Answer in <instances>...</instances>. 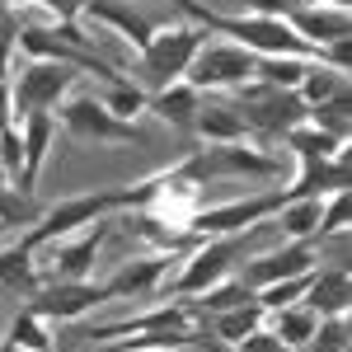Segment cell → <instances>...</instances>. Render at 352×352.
I'll list each match as a JSON object with an SVG mask.
<instances>
[{
	"instance_id": "9",
	"label": "cell",
	"mask_w": 352,
	"mask_h": 352,
	"mask_svg": "<svg viewBox=\"0 0 352 352\" xmlns=\"http://www.w3.org/2000/svg\"><path fill=\"white\" fill-rule=\"evenodd\" d=\"M113 221H94V226H85L80 235H66V240H52L43 244L47 249V268H43V282H85L94 263H99V249L109 240Z\"/></svg>"
},
{
	"instance_id": "2",
	"label": "cell",
	"mask_w": 352,
	"mask_h": 352,
	"mask_svg": "<svg viewBox=\"0 0 352 352\" xmlns=\"http://www.w3.org/2000/svg\"><path fill=\"white\" fill-rule=\"evenodd\" d=\"M207 43V28L202 24H164L155 28L141 47H136V76L132 80L151 94V89H164V85L184 80L192 66L197 47Z\"/></svg>"
},
{
	"instance_id": "28",
	"label": "cell",
	"mask_w": 352,
	"mask_h": 352,
	"mask_svg": "<svg viewBox=\"0 0 352 352\" xmlns=\"http://www.w3.org/2000/svg\"><path fill=\"white\" fill-rule=\"evenodd\" d=\"M0 287H10V292H33L38 287V277H33V249L24 240L0 249Z\"/></svg>"
},
{
	"instance_id": "44",
	"label": "cell",
	"mask_w": 352,
	"mask_h": 352,
	"mask_svg": "<svg viewBox=\"0 0 352 352\" xmlns=\"http://www.w3.org/2000/svg\"><path fill=\"white\" fill-rule=\"evenodd\" d=\"M0 352H28V348H14V343H0Z\"/></svg>"
},
{
	"instance_id": "12",
	"label": "cell",
	"mask_w": 352,
	"mask_h": 352,
	"mask_svg": "<svg viewBox=\"0 0 352 352\" xmlns=\"http://www.w3.org/2000/svg\"><path fill=\"white\" fill-rule=\"evenodd\" d=\"M287 28L296 33L300 43L310 47V52H320V47H329V43H348V33H352V14H348V5H296L292 14H287Z\"/></svg>"
},
{
	"instance_id": "15",
	"label": "cell",
	"mask_w": 352,
	"mask_h": 352,
	"mask_svg": "<svg viewBox=\"0 0 352 352\" xmlns=\"http://www.w3.org/2000/svg\"><path fill=\"white\" fill-rule=\"evenodd\" d=\"M14 127H19V141H24V164H19V174H14V188L24 192V197H33V184H38V174H43V164H47V151H52L56 118L52 113H28Z\"/></svg>"
},
{
	"instance_id": "27",
	"label": "cell",
	"mask_w": 352,
	"mask_h": 352,
	"mask_svg": "<svg viewBox=\"0 0 352 352\" xmlns=\"http://www.w3.org/2000/svg\"><path fill=\"white\" fill-rule=\"evenodd\" d=\"M310 61H315V56H258L254 80H263L268 89H292V94H296V85H300V76L310 71Z\"/></svg>"
},
{
	"instance_id": "20",
	"label": "cell",
	"mask_w": 352,
	"mask_h": 352,
	"mask_svg": "<svg viewBox=\"0 0 352 352\" xmlns=\"http://www.w3.org/2000/svg\"><path fill=\"white\" fill-rule=\"evenodd\" d=\"M146 109L155 113L160 122L188 127L192 113L202 109V89H192L188 80H174V85H164V89H151V94H146Z\"/></svg>"
},
{
	"instance_id": "38",
	"label": "cell",
	"mask_w": 352,
	"mask_h": 352,
	"mask_svg": "<svg viewBox=\"0 0 352 352\" xmlns=\"http://www.w3.org/2000/svg\"><path fill=\"white\" fill-rule=\"evenodd\" d=\"M235 352H292V348H282L277 338H272V329H254V333H244L240 343H235Z\"/></svg>"
},
{
	"instance_id": "10",
	"label": "cell",
	"mask_w": 352,
	"mask_h": 352,
	"mask_svg": "<svg viewBox=\"0 0 352 352\" xmlns=\"http://www.w3.org/2000/svg\"><path fill=\"white\" fill-rule=\"evenodd\" d=\"M109 300L104 292V282H43V287H33L28 292V310L33 315H43V320H61V324H71V320H80L89 310H99Z\"/></svg>"
},
{
	"instance_id": "23",
	"label": "cell",
	"mask_w": 352,
	"mask_h": 352,
	"mask_svg": "<svg viewBox=\"0 0 352 352\" xmlns=\"http://www.w3.org/2000/svg\"><path fill=\"white\" fill-rule=\"evenodd\" d=\"M338 94H348V71H333V66L310 61V71H305L300 85H296V99L305 104V109H320V104L338 99Z\"/></svg>"
},
{
	"instance_id": "1",
	"label": "cell",
	"mask_w": 352,
	"mask_h": 352,
	"mask_svg": "<svg viewBox=\"0 0 352 352\" xmlns=\"http://www.w3.org/2000/svg\"><path fill=\"white\" fill-rule=\"evenodd\" d=\"M14 52H24L28 61H61V66H76L85 76H109V80H118V66H113L109 56H99V43H94V33L80 19L76 24H47V28L19 24Z\"/></svg>"
},
{
	"instance_id": "3",
	"label": "cell",
	"mask_w": 352,
	"mask_h": 352,
	"mask_svg": "<svg viewBox=\"0 0 352 352\" xmlns=\"http://www.w3.org/2000/svg\"><path fill=\"white\" fill-rule=\"evenodd\" d=\"M287 197L277 192H254V197H235V202H212V207H197L188 221H184V235L192 240H212V235H249L258 226H272L277 207Z\"/></svg>"
},
{
	"instance_id": "22",
	"label": "cell",
	"mask_w": 352,
	"mask_h": 352,
	"mask_svg": "<svg viewBox=\"0 0 352 352\" xmlns=\"http://www.w3.org/2000/svg\"><path fill=\"white\" fill-rule=\"evenodd\" d=\"M320 202H324V197H287V202L277 207L272 226H282L287 240H310L315 244V235H320Z\"/></svg>"
},
{
	"instance_id": "31",
	"label": "cell",
	"mask_w": 352,
	"mask_h": 352,
	"mask_svg": "<svg viewBox=\"0 0 352 352\" xmlns=\"http://www.w3.org/2000/svg\"><path fill=\"white\" fill-rule=\"evenodd\" d=\"M310 277H315V272H300V277H287V282H272V287H258V292H254V300L263 305V315H272V310H282V305H296V300L305 296V287H310Z\"/></svg>"
},
{
	"instance_id": "41",
	"label": "cell",
	"mask_w": 352,
	"mask_h": 352,
	"mask_svg": "<svg viewBox=\"0 0 352 352\" xmlns=\"http://www.w3.org/2000/svg\"><path fill=\"white\" fill-rule=\"evenodd\" d=\"M14 94H10V80H0V127H14Z\"/></svg>"
},
{
	"instance_id": "48",
	"label": "cell",
	"mask_w": 352,
	"mask_h": 352,
	"mask_svg": "<svg viewBox=\"0 0 352 352\" xmlns=\"http://www.w3.org/2000/svg\"><path fill=\"white\" fill-rule=\"evenodd\" d=\"M0 235H5V226H0Z\"/></svg>"
},
{
	"instance_id": "21",
	"label": "cell",
	"mask_w": 352,
	"mask_h": 352,
	"mask_svg": "<svg viewBox=\"0 0 352 352\" xmlns=\"http://www.w3.org/2000/svg\"><path fill=\"white\" fill-rule=\"evenodd\" d=\"M315 329H320V315L305 305V300H296V305H282V310H272V338L282 343V348H305L310 338H315Z\"/></svg>"
},
{
	"instance_id": "35",
	"label": "cell",
	"mask_w": 352,
	"mask_h": 352,
	"mask_svg": "<svg viewBox=\"0 0 352 352\" xmlns=\"http://www.w3.org/2000/svg\"><path fill=\"white\" fill-rule=\"evenodd\" d=\"M343 230H348V188L329 192V202H320V235H315V240H324V235H343Z\"/></svg>"
},
{
	"instance_id": "24",
	"label": "cell",
	"mask_w": 352,
	"mask_h": 352,
	"mask_svg": "<svg viewBox=\"0 0 352 352\" xmlns=\"http://www.w3.org/2000/svg\"><path fill=\"white\" fill-rule=\"evenodd\" d=\"M282 141H287V151H296V160H324V155H333V151H343V146H348V141H333L324 127H315L310 118H300Z\"/></svg>"
},
{
	"instance_id": "37",
	"label": "cell",
	"mask_w": 352,
	"mask_h": 352,
	"mask_svg": "<svg viewBox=\"0 0 352 352\" xmlns=\"http://www.w3.org/2000/svg\"><path fill=\"white\" fill-rule=\"evenodd\" d=\"M305 0H244V14H263V19H287Z\"/></svg>"
},
{
	"instance_id": "30",
	"label": "cell",
	"mask_w": 352,
	"mask_h": 352,
	"mask_svg": "<svg viewBox=\"0 0 352 352\" xmlns=\"http://www.w3.org/2000/svg\"><path fill=\"white\" fill-rule=\"evenodd\" d=\"M99 99H104V109H109L113 118H127V122H132L136 113H146V89L136 80H122V76L109 80V89H104Z\"/></svg>"
},
{
	"instance_id": "14",
	"label": "cell",
	"mask_w": 352,
	"mask_h": 352,
	"mask_svg": "<svg viewBox=\"0 0 352 352\" xmlns=\"http://www.w3.org/2000/svg\"><path fill=\"white\" fill-rule=\"evenodd\" d=\"M184 254H188V249H184ZM184 254H174V249H160V254H146V258H132V263H122V268H118L109 282H104L109 300H118V296H151V292H160L164 272L174 268Z\"/></svg>"
},
{
	"instance_id": "13",
	"label": "cell",
	"mask_w": 352,
	"mask_h": 352,
	"mask_svg": "<svg viewBox=\"0 0 352 352\" xmlns=\"http://www.w3.org/2000/svg\"><path fill=\"white\" fill-rule=\"evenodd\" d=\"M202 324V315L192 310L188 296H169L160 300L155 310H146V315H132V320H118V324L99 329L94 338H118V333H188V329Z\"/></svg>"
},
{
	"instance_id": "45",
	"label": "cell",
	"mask_w": 352,
	"mask_h": 352,
	"mask_svg": "<svg viewBox=\"0 0 352 352\" xmlns=\"http://www.w3.org/2000/svg\"><path fill=\"white\" fill-rule=\"evenodd\" d=\"M174 5H179V10H184V14H188V10H192V0H174Z\"/></svg>"
},
{
	"instance_id": "39",
	"label": "cell",
	"mask_w": 352,
	"mask_h": 352,
	"mask_svg": "<svg viewBox=\"0 0 352 352\" xmlns=\"http://www.w3.org/2000/svg\"><path fill=\"white\" fill-rule=\"evenodd\" d=\"M38 5L52 14V24H76V19L85 14V5H89V0H38Z\"/></svg>"
},
{
	"instance_id": "11",
	"label": "cell",
	"mask_w": 352,
	"mask_h": 352,
	"mask_svg": "<svg viewBox=\"0 0 352 352\" xmlns=\"http://www.w3.org/2000/svg\"><path fill=\"white\" fill-rule=\"evenodd\" d=\"M320 268V254L310 240H287L282 249H268V254H254L244 263L240 282L244 287H272V282H287V277H300V272H315Z\"/></svg>"
},
{
	"instance_id": "16",
	"label": "cell",
	"mask_w": 352,
	"mask_h": 352,
	"mask_svg": "<svg viewBox=\"0 0 352 352\" xmlns=\"http://www.w3.org/2000/svg\"><path fill=\"white\" fill-rule=\"evenodd\" d=\"M80 24H99V28H109L113 38H122L127 47H141L151 33H155V24L146 19V14H136L127 0H89L85 5V14H80Z\"/></svg>"
},
{
	"instance_id": "7",
	"label": "cell",
	"mask_w": 352,
	"mask_h": 352,
	"mask_svg": "<svg viewBox=\"0 0 352 352\" xmlns=\"http://www.w3.org/2000/svg\"><path fill=\"white\" fill-rule=\"evenodd\" d=\"M240 94V118L244 127H249V136H287L292 127H296L300 118H305V104H300L292 89H268L263 80H249L235 89Z\"/></svg>"
},
{
	"instance_id": "8",
	"label": "cell",
	"mask_w": 352,
	"mask_h": 352,
	"mask_svg": "<svg viewBox=\"0 0 352 352\" xmlns=\"http://www.w3.org/2000/svg\"><path fill=\"white\" fill-rule=\"evenodd\" d=\"M254 71H258V56L244 52L240 43H202L184 80L207 94V89H240L254 80Z\"/></svg>"
},
{
	"instance_id": "19",
	"label": "cell",
	"mask_w": 352,
	"mask_h": 352,
	"mask_svg": "<svg viewBox=\"0 0 352 352\" xmlns=\"http://www.w3.org/2000/svg\"><path fill=\"white\" fill-rule=\"evenodd\" d=\"M188 127L202 136L207 146H235V141H249V127H244L240 109H226V104H212V109L202 104V109L192 113Z\"/></svg>"
},
{
	"instance_id": "26",
	"label": "cell",
	"mask_w": 352,
	"mask_h": 352,
	"mask_svg": "<svg viewBox=\"0 0 352 352\" xmlns=\"http://www.w3.org/2000/svg\"><path fill=\"white\" fill-rule=\"evenodd\" d=\"M192 310L207 320V315H221V310H235V305H249L254 300V287H244L240 277H226V282H217V287H207L202 296H188Z\"/></svg>"
},
{
	"instance_id": "34",
	"label": "cell",
	"mask_w": 352,
	"mask_h": 352,
	"mask_svg": "<svg viewBox=\"0 0 352 352\" xmlns=\"http://www.w3.org/2000/svg\"><path fill=\"white\" fill-rule=\"evenodd\" d=\"M305 348H315V352H348V315H329V320H320L315 338H310Z\"/></svg>"
},
{
	"instance_id": "33",
	"label": "cell",
	"mask_w": 352,
	"mask_h": 352,
	"mask_svg": "<svg viewBox=\"0 0 352 352\" xmlns=\"http://www.w3.org/2000/svg\"><path fill=\"white\" fill-rule=\"evenodd\" d=\"M33 221H38V207L14 184H0V226L10 230V226H33Z\"/></svg>"
},
{
	"instance_id": "42",
	"label": "cell",
	"mask_w": 352,
	"mask_h": 352,
	"mask_svg": "<svg viewBox=\"0 0 352 352\" xmlns=\"http://www.w3.org/2000/svg\"><path fill=\"white\" fill-rule=\"evenodd\" d=\"M197 348H202V352H235V348H226V343H217L212 333H202V338H197Z\"/></svg>"
},
{
	"instance_id": "18",
	"label": "cell",
	"mask_w": 352,
	"mask_h": 352,
	"mask_svg": "<svg viewBox=\"0 0 352 352\" xmlns=\"http://www.w3.org/2000/svg\"><path fill=\"white\" fill-rule=\"evenodd\" d=\"M305 305L329 320V315H348V300H352V282H348V268H315L310 287H305Z\"/></svg>"
},
{
	"instance_id": "5",
	"label": "cell",
	"mask_w": 352,
	"mask_h": 352,
	"mask_svg": "<svg viewBox=\"0 0 352 352\" xmlns=\"http://www.w3.org/2000/svg\"><path fill=\"white\" fill-rule=\"evenodd\" d=\"M52 118H56V127H66L71 136H85V141H109V146H141V141H146L136 122L113 118L99 94H76V89H71L52 109Z\"/></svg>"
},
{
	"instance_id": "36",
	"label": "cell",
	"mask_w": 352,
	"mask_h": 352,
	"mask_svg": "<svg viewBox=\"0 0 352 352\" xmlns=\"http://www.w3.org/2000/svg\"><path fill=\"white\" fill-rule=\"evenodd\" d=\"M0 164H5V174H10V179L19 174V164H24V141H19V127H0Z\"/></svg>"
},
{
	"instance_id": "40",
	"label": "cell",
	"mask_w": 352,
	"mask_h": 352,
	"mask_svg": "<svg viewBox=\"0 0 352 352\" xmlns=\"http://www.w3.org/2000/svg\"><path fill=\"white\" fill-rule=\"evenodd\" d=\"M14 33L19 24L10 14H0V80H10V56H14Z\"/></svg>"
},
{
	"instance_id": "17",
	"label": "cell",
	"mask_w": 352,
	"mask_h": 352,
	"mask_svg": "<svg viewBox=\"0 0 352 352\" xmlns=\"http://www.w3.org/2000/svg\"><path fill=\"white\" fill-rule=\"evenodd\" d=\"M343 188H348V146L324 155V160H300L296 184L282 188V197H329V192Z\"/></svg>"
},
{
	"instance_id": "25",
	"label": "cell",
	"mask_w": 352,
	"mask_h": 352,
	"mask_svg": "<svg viewBox=\"0 0 352 352\" xmlns=\"http://www.w3.org/2000/svg\"><path fill=\"white\" fill-rule=\"evenodd\" d=\"M212 320V333H217V343L226 348H235L244 333H254V329L263 324V305L258 300H249V305H235V310H221V315H207Z\"/></svg>"
},
{
	"instance_id": "6",
	"label": "cell",
	"mask_w": 352,
	"mask_h": 352,
	"mask_svg": "<svg viewBox=\"0 0 352 352\" xmlns=\"http://www.w3.org/2000/svg\"><path fill=\"white\" fill-rule=\"evenodd\" d=\"M85 71L76 66H61V61H28L24 71L10 80V94H14V118H28V113H52L76 85H80Z\"/></svg>"
},
{
	"instance_id": "4",
	"label": "cell",
	"mask_w": 352,
	"mask_h": 352,
	"mask_svg": "<svg viewBox=\"0 0 352 352\" xmlns=\"http://www.w3.org/2000/svg\"><path fill=\"white\" fill-rule=\"evenodd\" d=\"M244 258V235H212L197 240L184 254V268L169 282V296H202L207 287H217L226 277H235V263Z\"/></svg>"
},
{
	"instance_id": "32",
	"label": "cell",
	"mask_w": 352,
	"mask_h": 352,
	"mask_svg": "<svg viewBox=\"0 0 352 352\" xmlns=\"http://www.w3.org/2000/svg\"><path fill=\"white\" fill-rule=\"evenodd\" d=\"M352 104H348V94H338V99H329V104H320V109H305V118L315 122V127H324L333 141H348V118Z\"/></svg>"
},
{
	"instance_id": "46",
	"label": "cell",
	"mask_w": 352,
	"mask_h": 352,
	"mask_svg": "<svg viewBox=\"0 0 352 352\" xmlns=\"http://www.w3.org/2000/svg\"><path fill=\"white\" fill-rule=\"evenodd\" d=\"M320 5H348V0H320Z\"/></svg>"
},
{
	"instance_id": "29",
	"label": "cell",
	"mask_w": 352,
	"mask_h": 352,
	"mask_svg": "<svg viewBox=\"0 0 352 352\" xmlns=\"http://www.w3.org/2000/svg\"><path fill=\"white\" fill-rule=\"evenodd\" d=\"M5 343H14V348H28V352H52L47 320H43V315H33V310L24 305V310L10 320V333H5Z\"/></svg>"
},
{
	"instance_id": "43",
	"label": "cell",
	"mask_w": 352,
	"mask_h": 352,
	"mask_svg": "<svg viewBox=\"0 0 352 352\" xmlns=\"http://www.w3.org/2000/svg\"><path fill=\"white\" fill-rule=\"evenodd\" d=\"M99 352H113V348H99ZM127 352H164V348H127Z\"/></svg>"
},
{
	"instance_id": "47",
	"label": "cell",
	"mask_w": 352,
	"mask_h": 352,
	"mask_svg": "<svg viewBox=\"0 0 352 352\" xmlns=\"http://www.w3.org/2000/svg\"><path fill=\"white\" fill-rule=\"evenodd\" d=\"M10 5H19V0H10Z\"/></svg>"
}]
</instances>
